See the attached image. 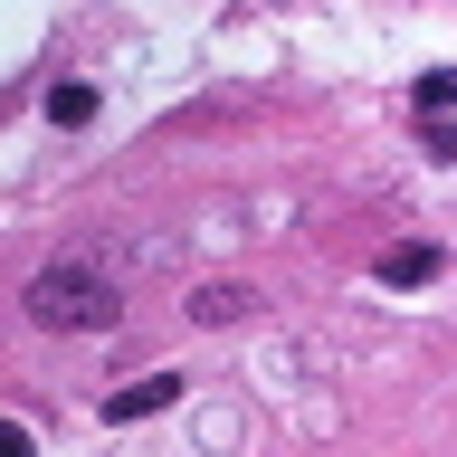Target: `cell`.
<instances>
[{"label":"cell","instance_id":"obj_7","mask_svg":"<svg viewBox=\"0 0 457 457\" xmlns=\"http://www.w3.org/2000/svg\"><path fill=\"white\" fill-rule=\"evenodd\" d=\"M0 457H38V438H29L20 420H0Z\"/></svg>","mask_w":457,"mask_h":457},{"label":"cell","instance_id":"obj_5","mask_svg":"<svg viewBox=\"0 0 457 457\" xmlns=\"http://www.w3.org/2000/svg\"><path fill=\"white\" fill-rule=\"evenodd\" d=\"M48 124H96V86L57 77V86H48Z\"/></svg>","mask_w":457,"mask_h":457},{"label":"cell","instance_id":"obj_4","mask_svg":"<svg viewBox=\"0 0 457 457\" xmlns=\"http://www.w3.org/2000/svg\"><path fill=\"white\" fill-rule=\"evenodd\" d=\"M248 305H257L248 286H200V295H191V324H238Z\"/></svg>","mask_w":457,"mask_h":457},{"label":"cell","instance_id":"obj_1","mask_svg":"<svg viewBox=\"0 0 457 457\" xmlns=\"http://www.w3.org/2000/svg\"><path fill=\"white\" fill-rule=\"evenodd\" d=\"M29 324H48V334H114L124 324V286H114L105 257H57L38 277L20 286Z\"/></svg>","mask_w":457,"mask_h":457},{"label":"cell","instance_id":"obj_6","mask_svg":"<svg viewBox=\"0 0 457 457\" xmlns=\"http://www.w3.org/2000/svg\"><path fill=\"white\" fill-rule=\"evenodd\" d=\"M457 105V67H428V77H420V114H428V124H438V114H448Z\"/></svg>","mask_w":457,"mask_h":457},{"label":"cell","instance_id":"obj_2","mask_svg":"<svg viewBox=\"0 0 457 457\" xmlns=\"http://www.w3.org/2000/svg\"><path fill=\"white\" fill-rule=\"evenodd\" d=\"M181 400V371H143V381H124V391H105V420H153V410H171Z\"/></svg>","mask_w":457,"mask_h":457},{"label":"cell","instance_id":"obj_3","mask_svg":"<svg viewBox=\"0 0 457 457\" xmlns=\"http://www.w3.org/2000/svg\"><path fill=\"white\" fill-rule=\"evenodd\" d=\"M438 277V238H400V248H381V286H428Z\"/></svg>","mask_w":457,"mask_h":457}]
</instances>
